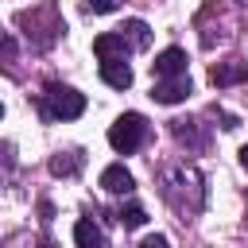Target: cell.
I'll return each mask as SVG.
<instances>
[{
  "instance_id": "4fadbf2b",
  "label": "cell",
  "mask_w": 248,
  "mask_h": 248,
  "mask_svg": "<svg viewBox=\"0 0 248 248\" xmlns=\"http://www.w3.org/2000/svg\"><path fill=\"white\" fill-rule=\"evenodd\" d=\"M74 244H78V248H105V232H101L89 217H81V221L74 225Z\"/></svg>"
},
{
  "instance_id": "277c9868",
  "label": "cell",
  "mask_w": 248,
  "mask_h": 248,
  "mask_svg": "<svg viewBox=\"0 0 248 248\" xmlns=\"http://www.w3.org/2000/svg\"><path fill=\"white\" fill-rule=\"evenodd\" d=\"M143 140H147V120H143V112H124V116H116L112 128H108V143H112L116 155L140 151Z\"/></svg>"
},
{
  "instance_id": "d6986e66",
  "label": "cell",
  "mask_w": 248,
  "mask_h": 248,
  "mask_svg": "<svg viewBox=\"0 0 248 248\" xmlns=\"http://www.w3.org/2000/svg\"><path fill=\"white\" fill-rule=\"evenodd\" d=\"M240 167H244V170H248V143H244V147H240Z\"/></svg>"
},
{
  "instance_id": "3957f363",
  "label": "cell",
  "mask_w": 248,
  "mask_h": 248,
  "mask_svg": "<svg viewBox=\"0 0 248 248\" xmlns=\"http://www.w3.org/2000/svg\"><path fill=\"white\" fill-rule=\"evenodd\" d=\"M39 112H43V120H78L85 112V97L78 89H70V85L50 81L39 93Z\"/></svg>"
},
{
  "instance_id": "5bb4252c",
  "label": "cell",
  "mask_w": 248,
  "mask_h": 248,
  "mask_svg": "<svg viewBox=\"0 0 248 248\" xmlns=\"http://www.w3.org/2000/svg\"><path fill=\"white\" fill-rule=\"evenodd\" d=\"M120 35L132 43V50H147V43H151V27H147L143 19H128V23L120 27Z\"/></svg>"
},
{
  "instance_id": "9a60e30c",
  "label": "cell",
  "mask_w": 248,
  "mask_h": 248,
  "mask_svg": "<svg viewBox=\"0 0 248 248\" xmlns=\"http://www.w3.org/2000/svg\"><path fill=\"white\" fill-rule=\"evenodd\" d=\"M120 225L124 229H140V225H147V209L140 205V202H128V205H120Z\"/></svg>"
},
{
  "instance_id": "ba28073f",
  "label": "cell",
  "mask_w": 248,
  "mask_h": 248,
  "mask_svg": "<svg viewBox=\"0 0 248 248\" xmlns=\"http://www.w3.org/2000/svg\"><path fill=\"white\" fill-rule=\"evenodd\" d=\"M190 93H194L190 78H167V81H155V85H151V97H155L159 105H178V101H186Z\"/></svg>"
},
{
  "instance_id": "7a4b0ae2",
  "label": "cell",
  "mask_w": 248,
  "mask_h": 248,
  "mask_svg": "<svg viewBox=\"0 0 248 248\" xmlns=\"http://www.w3.org/2000/svg\"><path fill=\"white\" fill-rule=\"evenodd\" d=\"M16 23H19V27H27V43H35V50L54 46V43H58V35L66 31V23H62V16H58V4H54V0H43V4H39V8H31V12H19V16H16Z\"/></svg>"
},
{
  "instance_id": "5b68a950",
  "label": "cell",
  "mask_w": 248,
  "mask_h": 248,
  "mask_svg": "<svg viewBox=\"0 0 248 248\" xmlns=\"http://www.w3.org/2000/svg\"><path fill=\"white\" fill-rule=\"evenodd\" d=\"M240 81H248V62L244 58H225V62L209 66V85L229 89V85H240Z\"/></svg>"
},
{
  "instance_id": "8fae6325",
  "label": "cell",
  "mask_w": 248,
  "mask_h": 248,
  "mask_svg": "<svg viewBox=\"0 0 248 248\" xmlns=\"http://www.w3.org/2000/svg\"><path fill=\"white\" fill-rule=\"evenodd\" d=\"M101 81H105L108 89H128V85H132V66H128L124 58H105V62H101Z\"/></svg>"
},
{
  "instance_id": "30bf717a",
  "label": "cell",
  "mask_w": 248,
  "mask_h": 248,
  "mask_svg": "<svg viewBox=\"0 0 248 248\" xmlns=\"http://www.w3.org/2000/svg\"><path fill=\"white\" fill-rule=\"evenodd\" d=\"M101 186H105L108 194H132V190H136V178H132V170H128L124 163H112V167L101 170Z\"/></svg>"
},
{
  "instance_id": "6da1fadb",
  "label": "cell",
  "mask_w": 248,
  "mask_h": 248,
  "mask_svg": "<svg viewBox=\"0 0 248 248\" xmlns=\"http://www.w3.org/2000/svg\"><path fill=\"white\" fill-rule=\"evenodd\" d=\"M159 194L174 213H182V221L205 209V178L194 163H163L159 167Z\"/></svg>"
},
{
  "instance_id": "ac0fdd59",
  "label": "cell",
  "mask_w": 248,
  "mask_h": 248,
  "mask_svg": "<svg viewBox=\"0 0 248 248\" xmlns=\"http://www.w3.org/2000/svg\"><path fill=\"white\" fill-rule=\"evenodd\" d=\"M12 58H16V39L4 35V62H12Z\"/></svg>"
},
{
  "instance_id": "52a82bcc",
  "label": "cell",
  "mask_w": 248,
  "mask_h": 248,
  "mask_svg": "<svg viewBox=\"0 0 248 248\" xmlns=\"http://www.w3.org/2000/svg\"><path fill=\"white\" fill-rule=\"evenodd\" d=\"M170 136H174L182 147H190V151H205V147H209V136L202 132V124H198V120H186V116L170 120Z\"/></svg>"
},
{
  "instance_id": "e0dca14e",
  "label": "cell",
  "mask_w": 248,
  "mask_h": 248,
  "mask_svg": "<svg viewBox=\"0 0 248 248\" xmlns=\"http://www.w3.org/2000/svg\"><path fill=\"white\" fill-rule=\"evenodd\" d=\"M140 248H170V244H167V236H159V232H155V236H147Z\"/></svg>"
},
{
  "instance_id": "8992f818",
  "label": "cell",
  "mask_w": 248,
  "mask_h": 248,
  "mask_svg": "<svg viewBox=\"0 0 248 248\" xmlns=\"http://www.w3.org/2000/svg\"><path fill=\"white\" fill-rule=\"evenodd\" d=\"M151 74H155V81H167V78H186V50H182V46H167L163 54H155Z\"/></svg>"
},
{
  "instance_id": "7c38bea8",
  "label": "cell",
  "mask_w": 248,
  "mask_h": 248,
  "mask_svg": "<svg viewBox=\"0 0 248 248\" xmlns=\"http://www.w3.org/2000/svg\"><path fill=\"white\" fill-rule=\"evenodd\" d=\"M81 163H85L81 151H58V155H50V174L54 178H74L81 170Z\"/></svg>"
},
{
  "instance_id": "9c48e42d",
  "label": "cell",
  "mask_w": 248,
  "mask_h": 248,
  "mask_svg": "<svg viewBox=\"0 0 248 248\" xmlns=\"http://www.w3.org/2000/svg\"><path fill=\"white\" fill-rule=\"evenodd\" d=\"M93 54L105 62V58H128L132 54V43L120 35V31H105V35H97L93 39Z\"/></svg>"
},
{
  "instance_id": "2e32d148",
  "label": "cell",
  "mask_w": 248,
  "mask_h": 248,
  "mask_svg": "<svg viewBox=\"0 0 248 248\" xmlns=\"http://www.w3.org/2000/svg\"><path fill=\"white\" fill-rule=\"evenodd\" d=\"M85 8H89V12H112L116 0H85Z\"/></svg>"
}]
</instances>
